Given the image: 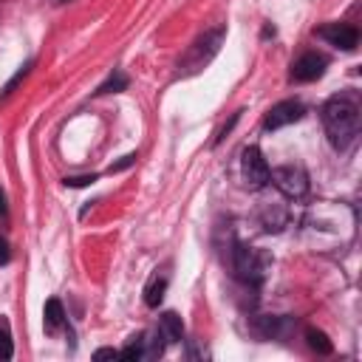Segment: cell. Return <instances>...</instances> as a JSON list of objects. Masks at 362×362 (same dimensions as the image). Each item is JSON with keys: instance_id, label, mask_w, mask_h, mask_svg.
<instances>
[{"instance_id": "obj_1", "label": "cell", "mask_w": 362, "mask_h": 362, "mask_svg": "<svg viewBox=\"0 0 362 362\" xmlns=\"http://www.w3.org/2000/svg\"><path fill=\"white\" fill-rule=\"evenodd\" d=\"M322 124L328 141L337 150H345L359 133V105L351 96H331L322 105Z\"/></svg>"}, {"instance_id": "obj_2", "label": "cell", "mask_w": 362, "mask_h": 362, "mask_svg": "<svg viewBox=\"0 0 362 362\" xmlns=\"http://www.w3.org/2000/svg\"><path fill=\"white\" fill-rule=\"evenodd\" d=\"M221 42H223V28H212V31H206V34H201L195 42H192V48L187 51V57L178 62V71H181V76H189V74H198L215 54H218V48H221Z\"/></svg>"}, {"instance_id": "obj_3", "label": "cell", "mask_w": 362, "mask_h": 362, "mask_svg": "<svg viewBox=\"0 0 362 362\" xmlns=\"http://www.w3.org/2000/svg\"><path fill=\"white\" fill-rule=\"evenodd\" d=\"M269 178L274 181V187L286 195V198H303L308 192V175L300 164H283L269 170Z\"/></svg>"}, {"instance_id": "obj_4", "label": "cell", "mask_w": 362, "mask_h": 362, "mask_svg": "<svg viewBox=\"0 0 362 362\" xmlns=\"http://www.w3.org/2000/svg\"><path fill=\"white\" fill-rule=\"evenodd\" d=\"M266 269H269V257L263 252H257L252 246H238L235 249V272H238L240 280L257 283V280H263Z\"/></svg>"}, {"instance_id": "obj_5", "label": "cell", "mask_w": 362, "mask_h": 362, "mask_svg": "<svg viewBox=\"0 0 362 362\" xmlns=\"http://www.w3.org/2000/svg\"><path fill=\"white\" fill-rule=\"evenodd\" d=\"M269 164H266V158H263V153H260V147H246L243 150V158H240V173H243V181H246V187L249 189H260V187H266L269 184Z\"/></svg>"}, {"instance_id": "obj_6", "label": "cell", "mask_w": 362, "mask_h": 362, "mask_svg": "<svg viewBox=\"0 0 362 362\" xmlns=\"http://www.w3.org/2000/svg\"><path fill=\"white\" fill-rule=\"evenodd\" d=\"M303 113H305V107L297 102V99H286V102H277L269 113H266V119H263V127L266 130H280V127H286V124H294V122H300L303 119Z\"/></svg>"}, {"instance_id": "obj_7", "label": "cell", "mask_w": 362, "mask_h": 362, "mask_svg": "<svg viewBox=\"0 0 362 362\" xmlns=\"http://www.w3.org/2000/svg\"><path fill=\"white\" fill-rule=\"evenodd\" d=\"M328 45H337L342 51H354L359 45V31L351 25V23H328L317 31Z\"/></svg>"}, {"instance_id": "obj_8", "label": "cell", "mask_w": 362, "mask_h": 362, "mask_svg": "<svg viewBox=\"0 0 362 362\" xmlns=\"http://www.w3.org/2000/svg\"><path fill=\"white\" fill-rule=\"evenodd\" d=\"M322 71H325V57L317 54V51H305V54H300L294 59L291 79H297V82H314V79L322 76Z\"/></svg>"}, {"instance_id": "obj_9", "label": "cell", "mask_w": 362, "mask_h": 362, "mask_svg": "<svg viewBox=\"0 0 362 362\" xmlns=\"http://www.w3.org/2000/svg\"><path fill=\"white\" fill-rule=\"evenodd\" d=\"M62 322H65L62 303H59L57 297H51V300L45 303V308H42V325H45V331H48V334H54V331H59V328H62Z\"/></svg>"}, {"instance_id": "obj_10", "label": "cell", "mask_w": 362, "mask_h": 362, "mask_svg": "<svg viewBox=\"0 0 362 362\" xmlns=\"http://www.w3.org/2000/svg\"><path fill=\"white\" fill-rule=\"evenodd\" d=\"M158 331L167 342H181L184 339V325H181V317L175 311H167L161 320H158Z\"/></svg>"}, {"instance_id": "obj_11", "label": "cell", "mask_w": 362, "mask_h": 362, "mask_svg": "<svg viewBox=\"0 0 362 362\" xmlns=\"http://www.w3.org/2000/svg\"><path fill=\"white\" fill-rule=\"evenodd\" d=\"M164 291H167V277L153 274V277H150V283H147V288H144V303H147L150 308H156V305L161 303Z\"/></svg>"}, {"instance_id": "obj_12", "label": "cell", "mask_w": 362, "mask_h": 362, "mask_svg": "<svg viewBox=\"0 0 362 362\" xmlns=\"http://www.w3.org/2000/svg\"><path fill=\"white\" fill-rule=\"evenodd\" d=\"M127 88V76L122 74V71H113L99 88H96V93H119V90H124Z\"/></svg>"}, {"instance_id": "obj_13", "label": "cell", "mask_w": 362, "mask_h": 362, "mask_svg": "<svg viewBox=\"0 0 362 362\" xmlns=\"http://www.w3.org/2000/svg\"><path fill=\"white\" fill-rule=\"evenodd\" d=\"M14 356V342H11V328L8 320L0 317V359H11Z\"/></svg>"}, {"instance_id": "obj_14", "label": "cell", "mask_w": 362, "mask_h": 362, "mask_svg": "<svg viewBox=\"0 0 362 362\" xmlns=\"http://www.w3.org/2000/svg\"><path fill=\"white\" fill-rule=\"evenodd\" d=\"M305 337H308V345H311L314 351H320V354H331V342H328V337H325L322 331L308 328V331H305Z\"/></svg>"}, {"instance_id": "obj_15", "label": "cell", "mask_w": 362, "mask_h": 362, "mask_svg": "<svg viewBox=\"0 0 362 362\" xmlns=\"http://www.w3.org/2000/svg\"><path fill=\"white\" fill-rule=\"evenodd\" d=\"M96 175H76V178H65L68 187H85V184H93Z\"/></svg>"}, {"instance_id": "obj_16", "label": "cell", "mask_w": 362, "mask_h": 362, "mask_svg": "<svg viewBox=\"0 0 362 362\" xmlns=\"http://www.w3.org/2000/svg\"><path fill=\"white\" fill-rule=\"evenodd\" d=\"M119 356H122V351H116V348H99L93 354V359H119Z\"/></svg>"}, {"instance_id": "obj_17", "label": "cell", "mask_w": 362, "mask_h": 362, "mask_svg": "<svg viewBox=\"0 0 362 362\" xmlns=\"http://www.w3.org/2000/svg\"><path fill=\"white\" fill-rule=\"evenodd\" d=\"M8 218V206H6V192L0 189V221H6Z\"/></svg>"}, {"instance_id": "obj_18", "label": "cell", "mask_w": 362, "mask_h": 362, "mask_svg": "<svg viewBox=\"0 0 362 362\" xmlns=\"http://www.w3.org/2000/svg\"><path fill=\"white\" fill-rule=\"evenodd\" d=\"M8 260V243H6V238H0V266Z\"/></svg>"}]
</instances>
